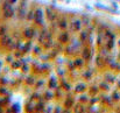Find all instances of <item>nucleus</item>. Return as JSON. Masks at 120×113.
Instances as JSON below:
<instances>
[{
	"label": "nucleus",
	"instance_id": "obj_1",
	"mask_svg": "<svg viewBox=\"0 0 120 113\" xmlns=\"http://www.w3.org/2000/svg\"><path fill=\"white\" fill-rule=\"evenodd\" d=\"M0 12H1V16L5 20H11L14 18L15 15V9H14V5L9 1V0H4V2L0 6Z\"/></svg>",
	"mask_w": 120,
	"mask_h": 113
},
{
	"label": "nucleus",
	"instance_id": "obj_2",
	"mask_svg": "<svg viewBox=\"0 0 120 113\" xmlns=\"http://www.w3.org/2000/svg\"><path fill=\"white\" fill-rule=\"evenodd\" d=\"M45 13H44V9L42 7H38L35 9V16H34V23L35 26L40 27V28H43L45 27Z\"/></svg>",
	"mask_w": 120,
	"mask_h": 113
},
{
	"label": "nucleus",
	"instance_id": "obj_3",
	"mask_svg": "<svg viewBox=\"0 0 120 113\" xmlns=\"http://www.w3.org/2000/svg\"><path fill=\"white\" fill-rule=\"evenodd\" d=\"M28 9H29V0H20L19 1V8H18L19 20H26Z\"/></svg>",
	"mask_w": 120,
	"mask_h": 113
},
{
	"label": "nucleus",
	"instance_id": "obj_4",
	"mask_svg": "<svg viewBox=\"0 0 120 113\" xmlns=\"http://www.w3.org/2000/svg\"><path fill=\"white\" fill-rule=\"evenodd\" d=\"M83 21L80 18H76V16H72L71 20H70V23H69V28H70V32L71 33H79L80 30L83 29Z\"/></svg>",
	"mask_w": 120,
	"mask_h": 113
},
{
	"label": "nucleus",
	"instance_id": "obj_5",
	"mask_svg": "<svg viewBox=\"0 0 120 113\" xmlns=\"http://www.w3.org/2000/svg\"><path fill=\"white\" fill-rule=\"evenodd\" d=\"M57 18H58V13L57 11L52 7V6H48L45 7V19L49 23H54L57 21Z\"/></svg>",
	"mask_w": 120,
	"mask_h": 113
},
{
	"label": "nucleus",
	"instance_id": "obj_6",
	"mask_svg": "<svg viewBox=\"0 0 120 113\" xmlns=\"http://www.w3.org/2000/svg\"><path fill=\"white\" fill-rule=\"evenodd\" d=\"M57 41H58L61 44H63V45L68 44V43L71 41L70 32H69L68 29H65V30H61V33L57 35Z\"/></svg>",
	"mask_w": 120,
	"mask_h": 113
},
{
	"label": "nucleus",
	"instance_id": "obj_7",
	"mask_svg": "<svg viewBox=\"0 0 120 113\" xmlns=\"http://www.w3.org/2000/svg\"><path fill=\"white\" fill-rule=\"evenodd\" d=\"M92 51H93V50H92V47H90V45H85V47L82 48V50H80V56L85 60V62L91 61L92 55H93Z\"/></svg>",
	"mask_w": 120,
	"mask_h": 113
},
{
	"label": "nucleus",
	"instance_id": "obj_8",
	"mask_svg": "<svg viewBox=\"0 0 120 113\" xmlns=\"http://www.w3.org/2000/svg\"><path fill=\"white\" fill-rule=\"evenodd\" d=\"M56 22H57V27H58L60 30H65V29L69 28V23H70V21L68 20L67 16H58Z\"/></svg>",
	"mask_w": 120,
	"mask_h": 113
},
{
	"label": "nucleus",
	"instance_id": "obj_9",
	"mask_svg": "<svg viewBox=\"0 0 120 113\" xmlns=\"http://www.w3.org/2000/svg\"><path fill=\"white\" fill-rule=\"evenodd\" d=\"M87 89H89V86L85 82H77L76 85L74 86V92L77 93V94H80V93L87 91Z\"/></svg>",
	"mask_w": 120,
	"mask_h": 113
},
{
	"label": "nucleus",
	"instance_id": "obj_10",
	"mask_svg": "<svg viewBox=\"0 0 120 113\" xmlns=\"http://www.w3.org/2000/svg\"><path fill=\"white\" fill-rule=\"evenodd\" d=\"M36 33H38V30L35 29V27H27V28L22 32L23 36L27 38V40H32V38L35 36Z\"/></svg>",
	"mask_w": 120,
	"mask_h": 113
},
{
	"label": "nucleus",
	"instance_id": "obj_11",
	"mask_svg": "<svg viewBox=\"0 0 120 113\" xmlns=\"http://www.w3.org/2000/svg\"><path fill=\"white\" fill-rule=\"evenodd\" d=\"M90 36H91L90 32L87 30V28H85V29H82V30L79 32V35H78V38H79V41L82 42V43H86Z\"/></svg>",
	"mask_w": 120,
	"mask_h": 113
},
{
	"label": "nucleus",
	"instance_id": "obj_12",
	"mask_svg": "<svg viewBox=\"0 0 120 113\" xmlns=\"http://www.w3.org/2000/svg\"><path fill=\"white\" fill-rule=\"evenodd\" d=\"M42 47L45 49V50H50L55 47V43H54V38L52 36H48V38L44 40V42L42 43Z\"/></svg>",
	"mask_w": 120,
	"mask_h": 113
},
{
	"label": "nucleus",
	"instance_id": "obj_13",
	"mask_svg": "<svg viewBox=\"0 0 120 113\" xmlns=\"http://www.w3.org/2000/svg\"><path fill=\"white\" fill-rule=\"evenodd\" d=\"M74 64H75V68L76 69H82L85 64V60L82 57V56H78V57H75L74 60Z\"/></svg>",
	"mask_w": 120,
	"mask_h": 113
},
{
	"label": "nucleus",
	"instance_id": "obj_14",
	"mask_svg": "<svg viewBox=\"0 0 120 113\" xmlns=\"http://www.w3.org/2000/svg\"><path fill=\"white\" fill-rule=\"evenodd\" d=\"M32 47H33L32 40H28V41L23 44V47H22V49H21V53H22V54H28V53H30V51H32Z\"/></svg>",
	"mask_w": 120,
	"mask_h": 113
},
{
	"label": "nucleus",
	"instance_id": "obj_15",
	"mask_svg": "<svg viewBox=\"0 0 120 113\" xmlns=\"http://www.w3.org/2000/svg\"><path fill=\"white\" fill-rule=\"evenodd\" d=\"M74 106H75V99L71 96L67 97L64 100V109H74Z\"/></svg>",
	"mask_w": 120,
	"mask_h": 113
},
{
	"label": "nucleus",
	"instance_id": "obj_16",
	"mask_svg": "<svg viewBox=\"0 0 120 113\" xmlns=\"http://www.w3.org/2000/svg\"><path fill=\"white\" fill-rule=\"evenodd\" d=\"M35 7H29L28 12H27V18L26 20L27 21H34V16H35Z\"/></svg>",
	"mask_w": 120,
	"mask_h": 113
},
{
	"label": "nucleus",
	"instance_id": "obj_17",
	"mask_svg": "<svg viewBox=\"0 0 120 113\" xmlns=\"http://www.w3.org/2000/svg\"><path fill=\"white\" fill-rule=\"evenodd\" d=\"M54 97H55V92L51 89H48L43 94V99H45V100H51V99H54Z\"/></svg>",
	"mask_w": 120,
	"mask_h": 113
},
{
	"label": "nucleus",
	"instance_id": "obj_18",
	"mask_svg": "<svg viewBox=\"0 0 120 113\" xmlns=\"http://www.w3.org/2000/svg\"><path fill=\"white\" fill-rule=\"evenodd\" d=\"M74 111H75V112H85V111H86V107H85L84 103L78 102L77 104H75V106H74Z\"/></svg>",
	"mask_w": 120,
	"mask_h": 113
},
{
	"label": "nucleus",
	"instance_id": "obj_19",
	"mask_svg": "<svg viewBox=\"0 0 120 113\" xmlns=\"http://www.w3.org/2000/svg\"><path fill=\"white\" fill-rule=\"evenodd\" d=\"M87 91H89L90 96H97V94L99 93L100 89H99V85H93V86H90V87L87 89Z\"/></svg>",
	"mask_w": 120,
	"mask_h": 113
},
{
	"label": "nucleus",
	"instance_id": "obj_20",
	"mask_svg": "<svg viewBox=\"0 0 120 113\" xmlns=\"http://www.w3.org/2000/svg\"><path fill=\"white\" fill-rule=\"evenodd\" d=\"M80 19H82L83 25H84L85 27H89V26L91 25V18H90L87 14H83V16H82Z\"/></svg>",
	"mask_w": 120,
	"mask_h": 113
},
{
	"label": "nucleus",
	"instance_id": "obj_21",
	"mask_svg": "<svg viewBox=\"0 0 120 113\" xmlns=\"http://www.w3.org/2000/svg\"><path fill=\"white\" fill-rule=\"evenodd\" d=\"M99 89L100 90H104V91H109L110 90V84L107 80H103L100 84H99Z\"/></svg>",
	"mask_w": 120,
	"mask_h": 113
},
{
	"label": "nucleus",
	"instance_id": "obj_22",
	"mask_svg": "<svg viewBox=\"0 0 120 113\" xmlns=\"http://www.w3.org/2000/svg\"><path fill=\"white\" fill-rule=\"evenodd\" d=\"M21 67H22V63L20 61H18V60L11 62V68L12 69H18V68H21Z\"/></svg>",
	"mask_w": 120,
	"mask_h": 113
},
{
	"label": "nucleus",
	"instance_id": "obj_23",
	"mask_svg": "<svg viewBox=\"0 0 120 113\" xmlns=\"http://www.w3.org/2000/svg\"><path fill=\"white\" fill-rule=\"evenodd\" d=\"M82 96H79V99H78V102L80 103H89V100H90V98H89V96H86V94H84V92L83 93H80Z\"/></svg>",
	"mask_w": 120,
	"mask_h": 113
},
{
	"label": "nucleus",
	"instance_id": "obj_24",
	"mask_svg": "<svg viewBox=\"0 0 120 113\" xmlns=\"http://www.w3.org/2000/svg\"><path fill=\"white\" fill-rule=\"evenodd\" d=\"M112 99H113V102H119L120 100V91H114L113 93H112Z\"/></svg>",
	"mask_w": 120,
	"mask_h": 113
},
{
	"label": "nucleus",
	"instance_id": "obj_25",
	"mask_svg": "<svg viewBox=\"0 0 120 113\" xmlns=\"http://www.w3.org/2000/svg\"><path fill=\"white\" fill-rule=\"evenodd\" d=\"M6 33H7V27H6L5 25L0 26V38H1L4 34H6Z\"/></svg>",
	"mask_w": 120,
	"mask_h": 113
},
{
	"label": "nucleus",
	"instance_id": "obj_26",
	"mask_svg": "<svg viewBox=\"0 0 120 113\" xmlns=\"http://www.w3.org/2000/svg\"><path fill=\"white\" fill-rule=\"evenodd\" d=\"M41 53H42V47L35 45V49H34V54H35V55H41Z\"/></svg>",
	"mask_w": 120,
	"mask_h": 113
},
{
	"label": "nucleus",
	"instance_id": "obj_27",
	"mask_svg": "<svg viewBox=\"0 0 120 113\" xmlns=\"http://www.w3.org/2000/svg\"><path fill=\"white\" fill-rule=\"evenodd\" d=\"M92 76V72H91V70H86L84 74H83V77H86V79H89L90 77Z\"/></svg>",
	"mask_w": 120,
	"mask_h": 113
},
{
	"label": "nucleus",
	"instance_id": "obj_28",
	"mask_svg": "<svg viewBox=\"0 0 120 113\" xmlns=\"http://www.w3.org/2000/svg\"><path fill=\"white\" fill-rule=\"evenodd\" d=\"M9 1H11V2L13 4V5H15V4H16V2H18L19 0H9Z\"/></svg>",
	"mask_w": 120,
	"mask_h": 113
},
{
	"label": "nucleus",
	"instance_id": "obj_29",
	"mask_svg": "<svg viewBox=\"0 0 120 113\" xmlns=\"http://www.w3.org/2000/svg\"><path fill=\"white\" fill-rule=\"evenodd\" d=\"M119 45H120V40H119Z\"/></svg>",
	"mask_w": 120,
	"mask_h": 113
}]
</instances>
